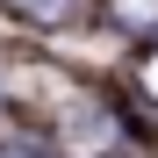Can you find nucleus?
<instances>
[{
    "label": "nucleus",
    "instance_id": "2",
    "mask_svg": "<svg viewBox=\"0 0 158 158\" xmlns=\"http://www.w3.org/2000/svg\"><path fill=\"white\" fill-rule=\"evenodd\" d=\"M0 7H7V15H22V22H58L72 0H0Z\"/></svg>",
    "mask_w": 158,
    "mask_h": 158
},
{
    "label": "nucleus",
    "instance_id": "3",
    "mask_svg": "<svg viewBox=\"0 0 158 158\" xmlns=\"http://www.w3.org/2000/svg\"><path fill=\"white\" fill-rule=\"evenodd\" d=\"M137 86H144V94H151V101H158V50H151V58H144V65H137Z\"/></svg>",
    "mask_w": 158,
    "mask_h": 158
},
{
    "label": "nucleus",
    "instance_id": "1",
    "mask_svg": "<svg viewBox=\"0 0 158 158\" xmlns=\"http://www.w3.org/2000/svg\"><path fill=\"white\" fill-rule=\"evenodd\" d=\"M108 15L122 22L129 36H151V29H158V0H108Z\"/></svg>",
    "mask_w": 158,
    "mask_h": 158
}]
</instances>
